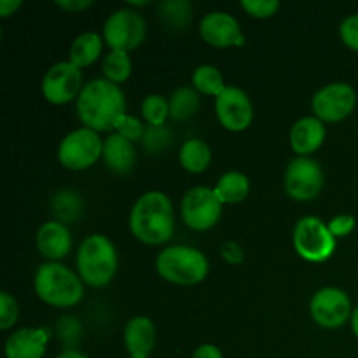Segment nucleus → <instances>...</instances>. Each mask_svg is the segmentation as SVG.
<instances>
[{"instance_id": "36", "label": "nucleus", "mask_w": 358, "mask_h": 358, "mask_svg": "<svg viewBox=\"0 0 358 358\" xmlns=\"http://www.w3.org/2000/svg\"><path fill=\"white\" fill-rule=\"evenodd\" d=\"M220 255H222L224 261L229 262V264H241L245 257L243 248L238 243H234V241H226V243L220 247Z\"/></svg>"}, {"instance_id": "37", "label": "nucleus", "mask_w": 358, "mask_h": 358, "mask_svg": "<svg viewBox=\"0 0 358 358\" xmlns=\"http://www.w3.org/2000/svg\"><path fill=\"white\" fill-rule=\"evenodd\" d=\"M56 6L70 10V13H79V10H86L87 7L93 6V2L91 0H56Z\"/></svg>"}, {"instance_id": "15", "label": "nucleus", "mask_w": 358, "mask_h": 358, "mask_svg": "<svg viewBox=\"0 0 358 358\" xmlns=\"http://www.w3.org/2000/svg\"><path fill=\"white\" fill-rule=\"evenodd\" d=\"M199 34L203 41L213 48H231L241 45L245 42L240 23L236 17L224 10L208 13L199 23Z\"/></svg>"}, {"instance_id": "5", "label": "nucleus", "mask_w": 358, "mask_h": 358, "mask_svg": "<svg viewBox=\"0 0 358 358\" xmlns=\"http://www.w3.org/2000/svg\"><path fill=\"white\" fill-rule=\"evenodd\" d=\"M208 259L201 250L187 245H173L161 250L156 257V271L175 285H196L208 275Z\"/></svg>"}, {"instance_id": "10", "label": "nucleus", "mask_w": 358, "mask_h": 358, "mask_svg": "<svg viewBox=\"0 0 358 358\" xmlns=\"http://www.w3.org/2000/svg\"><path fill=\"white\" fill-rule=\"evenodd\" d=\"M325 175L318 161L310 156H297L285 171V191L296 201H311L324 189Z\"/></svg>"}, {"instance_id": "18", "label": "nucleus", "mask_w": 358, "mask_h": 358, "mask_svg": "<svg viewBox=\"0 0 358 358\" xmlns=\"http://www.w3.org/2000/svg\"><path fill=\"white\" fill-rule=\"evenodd\" d=\"M49 341L48 329L24 327L13 332L6 341L7 358H42Z\"/></svg>"}, {"instance_id": "1", "label": "nucleus", "mask_w": 358, "mask_h": 358, "mask_svg": "<svg viewBox=\"0 0 358 358\" xmlns=\"http://www.w3.org/2000/svg\"><path fill=\"white\" fill-rule=\"evenodd\" d=\"M77 115L86 128L98 133L115 129L122 115H126L124 91L105 77L90 80L77 98Z\"/></svg>"}, {"instance_id": "13", "label": "nucleus", "mask_w": 358, "mask_h": 358, "mask_svg": "<svg viewBox=\"0 0 358 358\" xmlns=\"http://www.w3.org/2000/svg\"><path fill=\"white\" fill-rule=\"evenodd\" d=\"M310 313L320 327H343L346 322L352 320V299L338 287H325L311 297Z\"/></svg>"}, {"instance_id": "24", "label": "nucleus", "mask_w": 358, "mask_h": 358, "mask_svg": "<svg viewBox=\"0 0 358 358\" xmlns=\"http://www.w3.org/2000/svg\"><path fill=\"white\" fill-rule=\"evenodd\" d=\"M170 117L175 121H187L199 110V93L194 87L182 86L170 96Z\"/></svg>"}, {"instance_id": "21", "label": "nucleus", "mask_w": 358, "mask_h": 358, "mask_svg": "<svg viewBox=\"0 0 358 358\" xmlns=\"http://www.w3.org/2000/svg\"><path fill=\"white\" fill-rule=\"evenodd\" d=\"M103 42V37L98 35L96 31H84L79 37H76V41L70 45L69 62H72L79 69L93 65L98 59V56L101 55Z\"/></svg>"}, {"instance_id": "6", "label": "nucleus", "mask_w": 358, "mask_h": 358, "mask_svg": "<svg viewBox=\"0 0 358 358\" xmlns=\"http://www.w3.org/2000/svg\"><path fill=\"white\" fill-rule=\"evenodd\" d=\"M292 241L297 254L308 262H325L332 257L338 245L327 224L313 215L303 217L296 224Z\"/></svg>"}, {"instance_id": "35", "label": "nucleus", "mask_w": 358, "mask_h": 358, "mask_svg": "<svg viewBox=\"0 0 358 358\" xmlns=\"http://www.w3.org/2000/svg\"><path fill=\"white\" fill-rule=\"evenodd\" d=\"M355 217L353 215H348V213H341V215H336L332 217L331 222H327L329 226V231L332 233V236L338 240V238H343L346 236V234L352 233L353 229H355Z\"/></svg>"}, {"instance_id": "23", "label": "nucleus", "mask_w": 358, "mask_h": 358, "mask_svg": "<svg viewBox=\"0 0 358 358\" xmlns=\"http://www.w3.org/2000/svg\"><path fill=\"white\" fill-rule=\"evenodd\" d=\"M213 191L224 205H236L243 201L250 192V180L241 171H227L217 180Z\"/></svg>"}, {"instance_id": "20", "label": "nucleus", "mask_w": 358, "mask_h": 358, "mask_svg": "<svg viewBox=\"0 0 358 358\" xmlns=\"http://www.w3.org/2000/svg\"><path fill=\"white\" fill-rule=\"evenodd\" d=\"M103 161L108 170L115 173H129L135 166L136 152L133 142L126 140L119 133H110L103 140Z\"/></svg>"}, {"instance_id": "29", "label": "nucleus", "mask_w": 358, "mask_h": 358, "mask_svg": "<svg viewBox=\"0 0 358 358\" xmlns=\"http://www.w3.org/2000/svg\"><path fill=\"white\" fill-rule=\"evenodd\" d=\"M55 212L62 220H73L80 212V199L76 192L65 191L56 196Z\"/></svg>"}, {"instance_id": "11", "label": "nucleus", "mask_w": 358, "mask_h": 358, "mask_svg": "<svg viewBox=\"0 0 358 358\" xmlns=\"http://www.w3.org/2000/svg\"><path fill=\"white\" fill-rule=\"evenodd\" d=\"M83 70L72 62H59L49 66L42 77V94L52 105H65L79 98L83 91Z\"/></svg>"}, {"instance_id": "26", "label": "nucleus", "mask_w": 358, "mask_h": 358, "mask_svg": "<svg viewBox=\"0 0 358 358\" xmlns=\"http://www.w3.org/2000/svg\"><path fill=\"white\" fill-rule=\"evenodd\" d=\"M192 86L198 93L208 94V96H219L224 90V76L220 70L213 65H199L192 72Z\"/></svg>"}, {"instance_id": "25", "label": "nucleus", "mask_w": 358, "mask_h": 358, "mask_svg": "<svg viewBox=\"0 0 358 358\" xmlns=\"http://www.w3.org/2000/svg\"><path fill=\"white\" fill-rule=\"evenodd\" d=\"M159 17L171 30H185L192 20V6L187 0H168L159 6Z\"/></svg>"}, {"instance_id": "41", "label": "nucleus", "mask_w": 358, "mask_h": 358, "mask_svg": "<svg viewBox=\"0 0 358 358\" xmlns=\"http://www.w3.org/2000/svg\"><path fill=\"white\" fill-rule=\"evenodd\" d=\"M352 331H353V334L357 336V339H358V306L355 308V310H353V313H352Z\"/></svg>"}, {"instance_id": "40", "label": "nucleus", "mask_w": 358, "mask_h": 358, "mask_svg": "<svg viewBox=\"0 0 358 358\" xmlns=\"http://www.w3.org/2000/svg\"><path fill=\"white\" fill-rule=\"evenodd\" d=\"M56 358H90V357H86L84 353L77 352V350H65V352L59 353Z\"/></svg>"}, {"instance_id": "7", "label": "nucleus", "mask_w": 358, "mask_h": 358, "mask_svg": "<svg viewBox=\"0 0 358 358\" xmlns=\"http://www.w3.org/2000/svg\"><path fill=\"white\" fill-rule=\"evenodd\" d=\"M103 156V140L91 128H79L63 136L58 147V159L72 171L87 170Z\"/></svg>"}, {"instance_id": "31", "label": "nucleus", "mask_w": 358, "mask_h": 358, "mask_svg": "<svg viewBox=\"0 0 358 358\" xmlns=\"http://www.w3.org/2000/svg\"><path fill=\"white\" fill-rule=\"evenodd\" d=\"M145 129L147 128L143 126V122L140 121L138 117L129 114L122 115V119L117 122V126H115V133L124 136L129 142H138V140H142L143 135H145Z\"/></svg>"}, {"instance_id": "12", "label": "nucleus", "mask_w": 358, "mask_h": 358, "mask_svg": "<svg viewBox=\"0 0 358 358\" xmlns=\"http://www.w3.org/2000/svg\"><path fill=\"white\" fill-rule=\"evenodd\" d=\"M357 105V93L350 84L331 83L320 87L311 100L315 117L322 122H339L348 117Z\"/></svg>"}, {"instance_id": "3", "label": "nucleus", "mask_w": 358, "mask_h": 358, "mask_svg": "<svg viewBox=\"0 0 358 358\" xmlns=\"http://www.w3.org/2000/svg\"><path fill=\"white\" fill-rule=\"evenodd\" d=\"M34 287L38 299L55 308H72L84 297L80 276L59 262H44L38 266Z\"/></svg>"}, {"instance_id": "34", "label": "nucleus", "mask_w": 358, "mask_h": 358, "mask_svg": "<svg viewBox=\"0 0 358 358\" xmlns=\"http://www.w3.org/2000/svg\"><path fill=\"white\" fill-rule=\"evenodd\" d=\"M339 35L345 45H348L353 51H358V14L345 17L339 27Z\"/></svg>"}, {"instance_id": "17", "label": "nucleus", "mask_w": 358, "mask_h": 358, "mask_svg": "<svg viewBox=\"0 0 358 358\" xmlns=\"http://www.w3.org/2000/svg\"><path fill=\"white\" fill-rule=\"evenodd\" d=\"M156 325L149 317H133L124 327V346L131 358H149L156 348Z\"/></svg>"}, {"instance_id": "16", "label": "nucleus", "mask_w": 358, "mask_h": 358, "mask_svg": "<svg viewBox=\"0 0 358 358\" xmlns=\"http://www.w3.org/2000/svg\"><path fill=\"white\" fill-rule=\"evenodd\" d=\"M37 248L42 257L51 262L66 257L72 248V234L62 220H49L42 224L37 231Z\"/></svg>"}, {"instance_id": "33", "label": "nucleus", "mask_w": 358, "mask_h": 358, "mask_svg": "<svg viewBox=\"0 0 358 358\" xmlns=\"http://www.w3.org/2000/svg\"><path fill=\"white\" fill-rule=\"evenodd\" d=\"M241 7L250 16L266 20V17H271L280 9V2L278 0H241Z\"/></svg>"}, {"instance_id": "39", "label": "nucleus", "mask_w": 358, "mask_h": 358, "mask_svg": "<svg viewBox=\"0 0 358 358\" xmlns=\"http://www.w3.org/2000/svg\"><path fill=\"white\" fill-rule=\"evenodd\" d=\"M21 3H23L21 0H2V2H0V16L7 17L10 16V14H14L20 9Z\"/></svg>"}, {"instance_id": "38", "label": "nucleus", "mask_w": 358, "mask_h": 358, "mask_svg": "<svg viewBox=\"0 0 358 358\" xmlns=\"http://www.w3.org/2000/svg\"><path fill=\"white\" fill-rule=\"evenodd\" d=\"M192 358H224V355H222V352H220L219 346L206 343V345L198 346V348L194 350Z\"/></svg>"}, {"instance_id": "8", "label": "nucleus", "mask_w": 358, "mask_h": 358, "mask_svg": "<svg viewBox=\"0 0 358 358\" xmlns=\"http://www.w3.org/2000/svg\"><path fill=\"white\" fill-rule=\"evenodd\" d=\"M145 20L128 7L114 10L103 24V41L110 51H133L145 41Z\"/></svg>"}, {"instance_id": "28", "label": "nucleus", "mask_w": 358, "mask_h": 358, "mask_svg": "<svg viewBox=\"0 0 358 358\" xmlns=\"http://www.w3.org/2000/svg\"><path fill=\"white\" fill-rule=\"evenodd\" d=\"M142 115L149 126H164L170 115V101L163 94H147L142 101Z\"/></svg>"}, {"instance_id": "27", "label": "nucleus", "mask_w": 358, "mask_h": 358, "mask_svg": "<svg viewBox=\"0 0 358 358\" xmlns=\"http://www.w3.org/2000/svg\"><path fill=\"white\" fill-rule=\"evenodd\" d=\"M101 70H103L105 79L114 84H122L131 76V58L124 51H110L101 62Z\"/></svg>"}, {"instance_id": "14", "label": "nucleus", "mask_w": 358, "mask_h": 358, "mask_svg": "<svg viewBox=\"0 0 358 358\" xmlns=\"http://www.w3.org/2000/svg\"><path fill=\"white\" fill-rule=\"evenodd\" d=\"M215 114L224 128L240 133L254 121V105L241 87L226 86V90L215 98Z\"/></svg>"}, {"instance_id": "9", "label": "nucleus", "mask_w": 358, "mask_h": 358, "mask_svg": "<svg viewBox=\"0 0 358 358\" xmlns=\"http://www.w3.org/2000/svg\"><path fill=\"white\" fill-rule=\"evenodd\" d=\"M222 205L215 191L210 187L189 189L180 203V213L187 227L194 231H208L219 222L222 215Z\"/></svg>"}, {"instance_id": "2", "label": "nucleus", "mask_w": 358, "mask_h": 358, "mask_svg": "<svg viewBox=\"0 0 358 358\" xmlns=\"http://www.w3.org/2000/svg\"><path fill=\"white\" fill-rule=\"evenodd\" d=\"M133 236L145 245H163L173 236L175 213L170 198L161 191L140 196L129 213Z\"/></svg>"}, {"instance_id": "19", "label": "nucleus", "mask_w": 358, "mask_h": 358, "mask_svg": "<svg viewBox=\"0 0 358 358\" xmlns=\"http://www.w3.org/2000/svg\"><path fill=\"white\" fill-rule=\"evenodd\" d=\"M325 135H327L325 122H322L315 115H306L294 122L292 129H290V147L299 156H308L320 149Z\"/></svg>"}, {"instance_id": "4", "label": "nucleus", "mask_w": 358, "mask_h": 358, "mask_svg": "<svg viewBox=\"0 0 358 358\" xmlns=\"http://www.w3.org/2000/svg\"><path fill=\"white\" fill-rule=\"evenodd\" d=\"M119 257L114 243L103 234L84 238L77 252V271L80 280L91 287H105L117 273Z\"/></svg>"}, {"instance_id": "32", "label": "nucleus", "mask_w": 358, "mask_h": 358, "mask_svg": "<svg viewBox=\"0 0 358 358\" xmlns=\"http://www.w3.org/2000/svg\"><path fill=\"white\" fill-rule=\"evenodd\" d=\"M20 308H17L16 299L9 292L0 294V329L7 331L17 322Z\"/></svg>"}, {"instance_id": "22", "label": "nucleus", "mask_w": 358, "mask_h": 358, "mask_svg": "<svg viewBox=\"0 0 358 358\" xmlns=\"http://www.w3.org/2000/svg\"><path fill=\"white\" fill-rule=\"evenodd\" d=\"M178 161L189 173H203L212 163V149L201 138L185 140L178 152Z\"/></svg>"}, {"instance_id": "30", "label": "nucleus", "mask_w": 358, "mask_h": 358, "mask_svg": "<svg viewBox=\"0 0 358 358\" xmlns=\"http://www.w3.org/2000/svg\"><path fill=\"white\" fill-rule=\"evenodd\" d=\"M142 142L149 152H161L171 143V133L164 126H149Z\"/></svg>"}]
</instances>
